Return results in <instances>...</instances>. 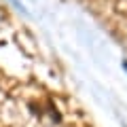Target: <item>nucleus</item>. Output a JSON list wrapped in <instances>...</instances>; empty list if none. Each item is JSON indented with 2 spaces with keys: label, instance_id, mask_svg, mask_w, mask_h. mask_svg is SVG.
Instances as JSON below:
<instances>
[{
  "label": "nucleus",
  "instance_id": "nucleus-1",
  "mask_svg": "<svg viewBox=\"0 0 127 127\" xmlns=\"http://www.w3.org/2000/svg\"><path fill=\"white\" fill-rule=\"evenodd\" d=\"M123 66H125V70H127V62H125V64H123Z\"/></svg>",
  "mask_w": 127,
  "mask_h": 127
}]
</instances>
